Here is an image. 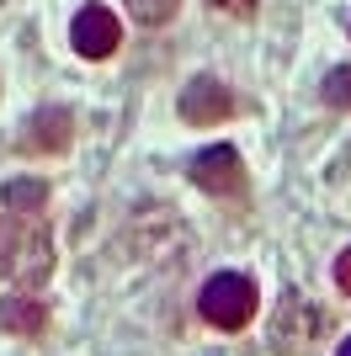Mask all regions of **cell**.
<instances>
[{"label": "cell", "instance_id": "cell-5", "mask_svg": "<svg viewBox=\"0 0 351 356\" xmlns=\"http://www.w3.org/2000/svg\"><path fill=\"white\" fill-rule=\"evenodd\" d=\"M192 181H197L203 192H213V197L240 192V186H245L240 154H234L229 144H213V149H203V154H192Z\"/></svg>", "mask_w": 351, "mask_h": 356}, {"label": "cell", "instance_id": "cell-9", "mask_svg": "<svg viewBox=\"0 0 351 356\" xmlns=\"http://www.w3.org/2000/svg\"><path fill=\"white\" fill-rule=\"evenodd\" d=\"M6 208L11 213H43V202H48V186L43 181H6Z\"/></svg>", "mask_w": 351, "mask_h": 356}, {"label": "cell", "instance_id": "cell-10", "mask_svg": "<svg viewBox=\"0 0 351 356\" xmlns=\"http://www.w3.org/2000/svg\"><path fill=\"white\" fill-rule=\"evenodd\" d=\"M133 22H144V27H165L176 11H181V0H128Z\"/></svg>", "mask_w": 351, "mask_h": 356}, {"label": "cell", "instance_id": "cell-12", "mask_svg": "<svg viewBox=\"0 0 351 356\" xmlns=\"http://www.w3.org/2000/svg\"><path fill=\"white\" fill-rule=\"evenodd\" d=\"M336 287H341V293H351V250L336 255Z\"/></svg>", "mask_w": 351, "mask_h": 356}, {"label": "cell", "instance_id": "cell-11", "mask_svg": "<svg viewBox=\"0 0 351 356\" xmlns=\"http://www.w3.org/2000/svg\"><path fill=\"white\" fill-rule=\"evenodd\" d=\"M325 102L341 106V112H351V64H341V70L325 74Z\"/></svg>", "mask_w": 351, "mask_h": 356}, {"label": "cell", "instance_id": "cell-7", "mask_svg": "<svg viewBox=\"0 0 351 356\" xmlns=\"http://www.w3.org/2000/svg\"><path fill=\"white\" fill-rule=\"evenodd\" d=\"M0 330H11V335H43L48 330V303L43 298H27V293H11L0 303Z\"/></svg>", "mask_w": 351, "mask_h": 356}, {"label": "cell", "instance_id": "cell-6", "mask_svg": "<svg viewBox=\"0 0 351 356\" xmlns=\"http://www.w3.org/2000/svg\"><path fill=\"white\" fill-rule=\"evenodd\" d=\"M234 112V90L224 86V80H213V74H197L187 86V96H181V118L197 122V128H213V122H224Z\"/></svg>", "mask_w": 351, "mask_h": 356}, {"label": "cell", "instance_id": "cell-8", "mask_svg": "<svg viewBox=\"0 0 351 356\" xmlns=\"http://www.w3.org/2000/svg\"><path fill=\"white\" fill-rule=\"evenodd\" d=\"M70 144V112H38L32 118V134H27V149H38V154H54V149Z\"/></svg>", "mask_w": 351, "mask_h": 356}, {"label": "cell", "instance_id": "cell-4", "mask_svg": "<svg viewBox=\"0 0 351 356\" xmlns=\"http://www.w3.org/2000/svg\"><path fill=\"white\" fill-rule=\"evenodd\" d=\"M70 43H75L80 59H107V54H117V43H123V27H117V16L107 11V6H86L70 27Z\"/></svg>", "mask_w": 351, "mask_h": 356}, {"label": "cell", "instance_id": "cell-2", "mask_svg": "<svg viewBox=\"0 0 351 356\" xmlns=\"http://www.w3.org/2000/svg\"><path fill=\"white\" fill-rule=\"evenodd\" d=\"M197 309L213 330H245L256 319V282L240 277V271H219V277H208Z\"/></svg>", "mask_w": 351, "mask_h": 356}, {"label": "cell", "instance_id": "cell-1", "mask_svg": "<svg viewBox=\"0 0 351 356\" xmlns=\"http://www.w3.org/2000/svg\"><path fill=\"white\" fill-rule=\"evenodd\" d=\"M54 271V239L38 213H0V277L16 287L48 282Z\"/></svg>", "mask_w": 351, "mask_h": 356}, {"label": "cell", "instance_id": "cell-3", "mask_svg": "<svg viewBox=\"0 0 351 356\" xmlns=\"http://www.w3.org/2000/svg\"><path fill=\"white\" fill-rule=\"evenodd\" d=\"M320 330H325V314L304 293H288L277 303V319H272V346H277V356H309L320 346Z\"/></svg>", "mask_w": 351, "mask_h": 356}, {"label": "cell", "instance_id": "cell-13", "mask_svg": "<svg viewBox=\"0 0 351 356\" xmlns=\"http://www.w3.org/2000/svg\"><path fill=\"white\" fill-rule=\"evenodd\" d=\"M208 6H219V11H234V16H250V11H256V0H208Z\"/></svg>", "mask_w": 351, "mask_h": 356}, {"label": "cell", "instance_id": "cell-14", "mask_svg": "<svg viewBox=\"0 0 351 356\" xmlns=\"http://www.w3.org/2000/svg\"><path fill=\"white\" fill-rule=\"evenodd\" d=\"M336 356H351V335H346V341H341V351Z\"/></svg>", "mask_w": 351, "mask_h": 356}]
</instances>
